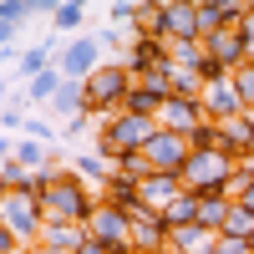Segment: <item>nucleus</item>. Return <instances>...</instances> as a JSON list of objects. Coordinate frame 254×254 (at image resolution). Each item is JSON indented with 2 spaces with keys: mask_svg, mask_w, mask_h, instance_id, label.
<instances>
[{
  "mask_svg": "<svg viewBox=\"0 0 254 254\" xmlns=\"http://www.w3.org/2000/svg\"><path fill=\"white\" fill-rule=\"evenodd\" d=\"M219 234H229V239H254V214H249L244 203H234V208H229V219H224V229H219Z\"/></svg>",
  "mask_w": 254,
  "mask_h": 254,
  "instance_id": "27",
  "label": "nucleus"
},
{
  "mask_svg": "<svg viewBox=\"0 0 254 254\" xmlns=\"http://www.w3.org/2000/svg\"><path fill=\"white\" fill-rule=\"evenodd\" d=\"M198 102H203V117H208V122H219V127H224V122H234V117L244 112V102H239V92H234V76L208 81Z\"/></svg>",
  "mask_w": 254,
  "mask_h": 254,
  "instance_id": "12",
  "label": "nucleus"
},
{
  "mask_svg": "<svg viewBox=\"0 0 254 254\" xmlns=\"http://www.w3.org/2000/svg\"><path fill=\"white\" fill-rule=\"evenodd\" d=\"M97 193H102V203L122 208V214H137V208H142V183L122 178V173H112V183H107V188H97Z\"/></svg>",
  "mask_w": 254,
  "mask_h": 254,
  "instance_id": "18",
  "label": "nucleus"
},
{
  "mask_svg": "<svg viewBox=\"0 0 254 254\" xmlns=\"http://www.w3.org/2000/svg\"><path fill=\"white\" fill-rule=\"evenodd\" d=\"M158 137V122L153 117H132V112H117V117H102L97 122V153L117 163L127 153H142L147 142Z\"/></svg>",
  "mask_w": 254,
  "mask_h": 254,
  "instance_id": "2",
  "label": "nucleus"
},
{
  "mask_svg": "<svg viewBox=\"0 0 254 254\" xmlns=\"http://www.w3.org/2000/svg\"><path fill=\"white\" fill-rule=\"evenodd\" d=\"M168 244H173V229L163 224V214H153V208H137V214H132V249L158 254V249H168Z\"/></svg>",
  "mask_w": 254,
  "mask_h": 254,
  "instance_id": "14",
  "label": "nucleus"
},
{
  "mask_svg": "<svg viewBox=\"0 0 254 254\" xmlns=\"http://www.w3.org/2000/svg\"><path fill=\"white\" fill-rule=\"evenodd\" d=\"M36 10V0H5V5H0V31H5V46L15 41V31H20V20H26Z\"/></svg>",
  "mask_w": 254,
  "mask_h": 254,
  "instance_id": "24",
  "label": "nucleus"
},
{
  "mask_svg": "<svg viewBox=\"0 0 254 254\" xmlns=\"http://www.w3.org/2000/svg\"><path fill=\"white\" fill-rule=\"evenodd\" d=\"M214 254H254V249H249V239H229V234H219Z\"/></svg>",
  "mask_w": 254,
  "mask_h": 254,
  "instance_id": "31",
  "label": "nucleus"
},
{
  "mask_svg": "<svg viewBox=\"0 0 254 254\" xmlns=\"http://www.w3.org/2000/svg\"><path fill=\"white\" fill-rule=\"evenodd\" d=\"M234 173H239V158H229V153H193L188 168H183V188L198 193V198L229 193V178H234Z\"/></svg>",
  "mask_w": 254,
  "mask_h": 254,
  "instance_id": "5",
  "label": "nucleus"
},
{
  "mask_svg": "<svg viewBox=\"0 0 254 254\" xmlns=\"http://www.w3.org/2000/svg\"><path fill=\"white\" fill-rule=\"evenodd\" d=\"M234 92H239V102H244V112H254V61L234 71Z\"/></svg>",
  "mask_w": 254,
  "mask_h": 254,
  "instance_id": "29",
  "label": "nucleus"
},
{
  "mask_svg": "<svg viewBox=\"0 0 254 254\" xmlns=\"http://www.w3.org/2000/svg\"><path fill=\"white\" fill-rule=\"evenodd\" d=\"M97 203H102V193L76 173V168H66L61 173V183L46 193V219H71V224H87L92 214H97Z\"/></svg>",
  "mask_w": 254,
  "mask_h": 254,
  "instance_id": "3",
  "label": "nucleus"
},
{
  "mask_svg": "<svg viewBox=\"0 0 254 254\" xmlns=\"http://www.w3.org/2000/svg\"><path fill=\"white\" fill-rule=\"evenodd\" d=\"M117 41H122V31H117V26H107V31H97V46H102V51H107V46H117Z\"/></svg>",
  "mask_w": 254,
  "mask_h": 254,
  "instance_id": "33",
  "label": "nucleus"
},
{
  "mask_svg": "<svg viewBox=\"0 0 254 254\" xmlns=\"http://www.w3.org/2000/svg\"><path fill=\"white\" fill-rule=\"evenodd\" d=\"M87 239H92V234H87V224H71V219H46V229H41V244H36V249H66V254H76Z\"/></svg>",
  "mask_w": 254,
  "mask_h": 254,
  "instance_id": "16",
  "label": "nucleus"
},
{
  "mask_svg": "<svg viewBox=\"0 0 254 254\" xmlns=\"http://www.w3.org/2000/svg\"><path fill=\"white\" fill-rule=\"evenodd\" d=\"M127 71H132L137 81H147V76H168L173 71V46L168 41H158V36H132V46H127Z\"/></svg>",
  "mask_w": 254,
  "mask_h": 254,
  "instance_id": "7",
  "label": "nucleus"
},
{
  "mask_svg": "<svg viewBox=\"0 0 254 254\" xmlns=\"http://www.w3.org/2000/svg\"><path fill=\"white\" fill-rule=\"evenodd\" d=\"M163 20H168V46H203L198 0H163Z\"/></svg>",
  "mask_w": 254,
  "mask_h": 254,
  "instance_id": "8",
  "label": "nucleus"
},
{
  "mask_svg": "<svg viewBox=\"0 0 254 254\" xmlns=\"http://www.w3.org/2000/svg\"><path fill=\"white\" fill-rule=\"evenodd\" d=\"M127 254H142V249H127Z\"/></svg>",
  "mask_w": 254,
  "mask_h": 254,
  "instance_id": "38",
  "label": "nucleus"
},
{
  "mask_svg": "<svg viewBox=\"0 0 254 254\" xmlns=\"http://www.w3.org/2000/svg\"><path fill=\"white\" fill-rule=\"evenodd\" d=\"M36 254H66V249H36Z\"/></svg>",
  "mask_w": 254,
  "mask_h": 254,
  "instance_id": "37",
  "label": "nucleus"
},
{
  "mask_svg": "<svg viewBox=\"0 0 254 254\" xmlns=\"http://www.w3.org/2000/svg\"><path fill=\"white\" fill-rule=\"evenodd\" d=\"M183 193H188V188H183L178 173H147L142 178V208H153V214H163V208L178 203Z\"/></svg>",
  "mask_w": 254,
  "mask_h": 254,
  "instance_id": "15",
  "label": "nucleus"
},
{
  "mask_svg": "<svg viewBox=\"0 0 254 254\" xmlns=\"http://www.w3.org/2000/svg\"><path fill=\"white\" fill-rule=\"evenodd\" d=\"M203 122H208L203 117V102H193V97H168V107L158 112V127H163V132H178V137H188Z\"/></svg>",
  "mask_w": 254,
  "mask_h": 254,
  "instance_id": "13",
  "label": "nucleus"
},
{
  "mask_svg": "<svg viewBox=\"0 0 254 254\" xmlns=\"http://www.w3.org/2000/svg\"><path fill=\"white\" fill-rule=\"evenodd\" d=\"M142 158H147V168H153V173H178V178H183V168H188V158H193V147H188V137L163 132V127H158V137L142 147Z\"/></svg>",
  "mask_w": 254,
  "mask_h": 254,
  "instance_id": "9",
  "label": "nucleus"
},
{
  "mask_svg": "<svg viewBox=\"0 0 254 254\" xmlns=\"http://www.w3.org/2000/svg\"><path fill=\"white\" fill-rule=\"evenodd\" d=\"M239 203H244V208H249V214H254V183L244 188V198H239Z\"/></svg>",
  "mask_w": 254,
  "mask_h": 254,
  "instance_id": "35",
  "label": "nucleus"
},
{
  "mask_svg": "<svg viewBox=\"0 0 254 254\" xmlns=\"http://www.w3.org/2000/svg\"><path fill=\"white\" fill-rule=\"evenodd\" d=\"M249 249H254V239H249Z\"/></svg>",
  "mask_w": 254,
  "mask_h": 254,
  "instance_id": "39",
  "label": "nucleus"
},
{
  "mask_svg": "<svg viewBox=\"0 0 254 254\" xmlns=\"http://www.w3.org/2000/svg\"><path fill=\"white\" fill-rule=\"evenodd\" d=\"M87 87V107H92V117L102 122V117H117V112H127V97H132V87H137V76L127 71V61H117V56H107L102 66L81 81Z\"/></svg>",
  "mask_w": 254,
  "mask_h": 254,
  "instance_id": "1",
  "label": "nucleus"
},
{
  "mask_svg": "<svg viewBox=\"0 0 254 254\" xmlns=\"http://www.w3.org/2000/svg\"><path fill=\"white\" fill-rule=\"evenodd\" d=\"M26 137H36V142H56V127L41 122V117H26Z\"/></svg>",
  "mask_w": 254,
  "mask_h": 254,
  "instance_id": "30",
  "label": "nucleus"
},
{
  "mask_svg": "<svg viewBox=\"0 0 254 254\" xmlns=\"http://www.w3.org/2000/svg\"><path fill=\"white\" fill-rule=\"evenodd\" d=\"M158 254H183V249H173V244H168V249H158Z\"/></svg>",
  "mask_w": 254,
  "mask_h": 254,
  "instance_id": "36",
  "label": "nucleus"
},
{
  "mask_svg": "<svg viewBox=\"0 0 254 254\" xmlns=\"http://www.w3.org/2000/svg\"><path fill=\"white\" fill-rule=\"evenodd\" d=\"M76 254H112V249H102V244H92V239H87V244H81Z\"/></svg>",
  "mask_w": 254,
  "mask_h": 254,
  "instance_id": "34",
  "label": "nucleus"
},
{
  "mask_svg": "<svg viewBox=\"0 0 254 254\" xmlns=\"http://www.w3.org/2000/svg\"><path fill=\"white\" fill-rule=\"evenodd\" d=\"M137 10H142V0H112V5H107V15H112L117 31L122 26H137Z\"/></svg>",
  "mask_w": 254,
  "mask_h": 254,
  "instance_id": "28",
  "label": "nucleus"
},
{
  "mask_svg": "<svg viewBox=\"0 0 254 254\" xmlns=\"http://www.w3.org/2000/svg\"><path fill=\"white\" fill-rule=\"evenodd\" d=\"M71 168H76L87 183H97V188H107V183H112V163L102 158V153H81V158H71Z\"/></svg>",
  "mask_w": 254,
  "mask_h": 254,
  "instance_id": "23",
  "label": "nucleus"
},
{
  "mask_svg": "<svg viewBox=\"0 0 254 254\" xmlns=\"http://www.w3.org/2000/svg\"><path fill=\"white\" fill-rule=\"evenodd\" d=\"M0 229H10L20 244H41V229H46V203L26 188H15V193H0Z\"/></svg>",
  "mask_w": 254,
  "mask_h": 254,
  "instance_id": "4",
  "label": "nucleus"
},
{
  "mask_svg": "<svg viewBox=\"0 0 254 254\" xmlns=\"http://www.w3.org/2000/svg\"><path fill=\"white\" fill-rule=\"evenodd\" d=\"M188 147H193V153H224V127L219 122L193 127V132H188Z\"/></svg>",
  "mask_w": 254,
  "mask_h": 254,
  "instance_id": "26",
  "label": "nucleus"
},
{
  "mask_svg": "<svg viewBox=\"0 0 254 254\" xmlns=\"http://www.w3.org/2000/svg\"><path fill=\"white\" fill-rule=\"evenodd\" d=\"M0 147H5V158H20V163L31 168V173H36V168H51V158H46V142H36V137H5Z\"/></svg>",
  "mask_w": 254,
  "mask_h": 254,
  "instance_id": "19",
  "label": "nucleus"
},
{
  "mask_svg": "<svg viewBox=\"0 0 254 254\" xmlns=\"http://www.w3.org/2000/svg\"><path fill=\"white\" fill-rule=\"evenodd\" d=\"M229 208H234V198H229V193H208V198H198V224L219 234L224 219H229Z\"/></svg>",
  "mask_w": 254,
  "mask_h": 254,
  "instance_id": "22",
  "label": "nucleus"
},
{
  "mask_svg": "<svg viewBox=\"0 0 254 254\" xmlns=\"http://www.w3.org/2000/svg\"><path fill=\"white\" fill-rule=\"evenodd\" d=\"M163 224L173 229V234H178V229H193L198 224V193H183L178 203H168L163 208Z\"/></svg>",
  "mask_w": 254,
  "mask_h": 254,
  "instance_id": "21",
  "label": "nucleus"
},
{
  "mask_svg": "<svg viewBox=\"0 0 254 254\" xmlns=\"http://www.w3.org/2000/svg\"><path fill=\"white\" fill-rule=\"evenodd\" d=\"M15 127H26V112H20V102H5V132H15Z\"/></svg>",
  "mask_w": 254,
  "mask_h": 254,
  "instance_id": "32",
  "label": "nucleus"
},
{
  "mask_svg": "<svg viewBox=\"0 0 254 254\" xmlns=\"http://www.w3.org/2000/svg\"><path fill=\"white\" fill-rule=\"evenodd\" d=\"M203 56H208V61H219L224 71H239V66H249V41L239 36V26L208 31V36H203Z\"/></svg>",
  "mask_w": 254,
  "mask_h": 254,
  "instance_id": "11",
  "label": "nucleus"
},
{
  "mask_svg": "<svg viewBox=\"0 0 254 254\" xmlns=\"http://www.w3.org/2000/svg\"><path fill=\"white\" fill-rule=\"evenodd\" d=\"M87 234L102 249L127 254V249H132V214H122V208H112V203H97V214L87 219Z\"/></svg>",
  "mask_w": 254,
  "mask_h": 254,
  "instance_id": "6",
  "label": "nucleus"
},
{
  "mask_svg": "<svg viewBox=\"0 0 254 254\" xmlns=\"http://www.w3.org/2000/svg\"><path fill=\"white\" fill-rule=\"evenodd\" d=\"M102 61H107V56H102L97 36H71V41H66V51L56 56V71L66 76V81H87V76L102 66Z\"/></svg>",
  "mask_w": 254,
  "mask_h": 254,
  "instance_id": "10",
  "label": "nucleus"
},
{
  "mask_svg": "<svg viewBox=\"0 0 254 254\" xmlns=\"http://www.w3.org/2000/svg\"><path fill=\"white\" fill-rule=\"evenodd\" d=\"M214 244H219V234H214V229H203V224L178 229V234H173V249H183V254H214Z\"/></svg>",
  "mask_w": 254,
  "mask_h": 254,
  "instance_id": "20",
  "label": "nucleus"
},
{
  "mask_svg": "<svg viewBox=\"0 0 254 254\" xmlns=\"http://www.w3.org/2000/svg\"><path fill=\"white\" fill-rule=\"evenodd\" d=\"M224 153L254 168V112H239L234 122H224Z\"/></svg>",
  "mask_w": 254,
  "mask_h": 254,
  "instance_id": "17",
  "label": "nucleus"
},
{
  "mask_svg": "<svg viewBox=\"0 0 254 254\" xmlns=\"http://www.w3.org/2000/svg\"><path fill=\"white\" fill-rule=\"evenodd\" d=\"M81 20H87V5L81 0H61V5L51 10V26H56V36H71Z\"/></svg>",
  "mask_w": 254,
  "mask_h": 254,
  "instance_id": "25",
  "label": "nucleus"
}]
</instances>
